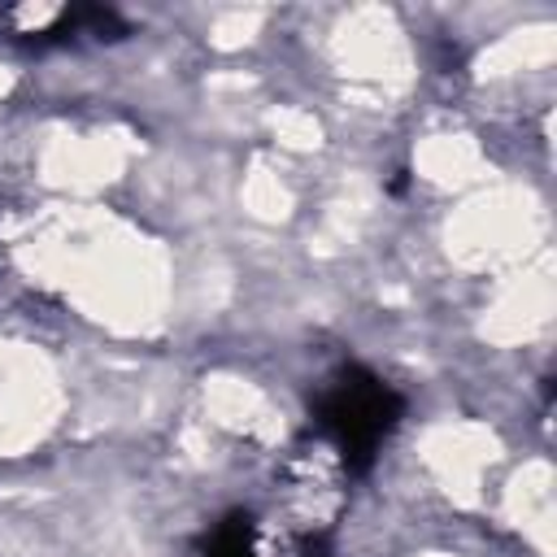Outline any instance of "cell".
Wrapping results in <instances>:
<instances>
[{"label": "cell", "instance_id": "cell-1", "mask_svg": "<svg viewBox=\"0 0 557 557\" xmlns=\"http://www.w3.org/2000/svg\"><path fill=\"white\" fill-rule=\"evenodd\" d=\"M396 418H400V396L366 370H344L318 405L322 435L335 444V453L352 470L370 466V457L379 453V444L387 440Z\"/></svg>", "mask_w": 557, "mask_h": 557}]
</instances>
